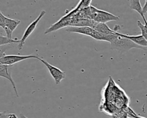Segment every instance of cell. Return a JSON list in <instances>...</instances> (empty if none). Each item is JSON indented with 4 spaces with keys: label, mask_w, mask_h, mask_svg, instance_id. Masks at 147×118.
<instances>
[{
    "label": "cell",
    "mask_w": 147,
    "mask_h": 118,
    "mask_svg": "<svg viewBox=\"0 0 147 118\" xmlns=\"http://www.w3.org/2000/svg\"><path fill=\"white\" fill-rule=\"evenodd\" d=\"M18 39H9L6 36H4L2 35H0V46L4 45H7V44H11L12 43H19Z\"/></svg>",
    "instance_id": "8fae6325"
},
{
    "label": "cell",
    "mask_w": 147,
    "mask_h": 118,
    "mask_svg": "<svg viewBox=\"0 0 147 118\" xmlns=\"http://www.w3.org/2000/svg\"><path fill=\"white\" fill-rule=\"evenodd\" d=\"M145 3L144 5L143 6V7H142V13L143 14L145 15L146 12H147V1H145Z\"/></svg>",
    "instance_id": "9a60e30c"
},
{
    "label": "cell",
    "mask_w": 147,
    "mask_h": 118,
    "mask_svg": "<svg viewBox=\"0 0 147 118\" xmlns=\"http://www.w3.org/2000/svg\"><path fill=\"white\" fill-rule=\"evenodd\" d=\"M130 8L133 10L136 11L138 12L140 15L142 17V18L144 20V21L145 22V25H147L146 20L145 17V15L142 13V6L140 3V0H130Z\"/></svg>",
    "instance_id": "30bf717a"
},
{
    "label": "cell",
    "mask_w": 147,
    "mask_h": 118,
    "mask_svg": "<svg viewBox=\"0 0 147 118\" xmlns=\"http://www.w3.org/2000/svg\"><path fill=\"white\" fill-rule=\"evenodd\" d=\"M119 35L126 38L131 41H133L134 44H137V45H139L141 47L146 48L147 47V41L145 38H144L141 35H137V36H130L128 35H125V34H122L119 33Z\"/></svg>",
    "instance_id": "ba28073f"
},
{
    "label": "cell",
    "mask_w": 147,
    "mask_h": 118,
    "mask_svg": "<svg viewBox=\"0 0 147 118\" xmlns=\"http://www.w3.org/2000/svg\"><path fill=\"white\" fill-rule=\"evenodd\" d=\"M38 55H5L3 58L0 59V64H5L7 66H12L14 64L19 62L30 59L36 58L37 59Z\"/></svg>",
    "instance_id": "5b68a950"
},
{
    "label": "cell",
    "mask_w": 147,
    "mask_h": 118,
    "mask_svg": "<svg viewBox=\"0 0 147 118\" xmlns=\"http://www.w3.org/2000/svg\"><path fill=\"white\" fill-rule=\"evenodd\" d=\"M21 21L17 19H11L6 17L5 19V25L3 28L6 32V37L9 39H12V33L20 24Z\"/></svg>",
    "instance_id": "8992f818"
},
{
    "label": "cell",
    "mask_w": 147,
    "mask_h": 118,
    "mask_svg": "<svg viewBox=\"0 0 147 118\" xmlns=\"http://www.w3.org/2000/svg\"><path fill=\"white\" fill-rule=\"evenodd\" d=\"M37 59L40 60L48 68L51 75L53 78L56 84H59L63 79L65 78V73L60 68L51 64L47 60L40 58H37Z\"/></svg>",
    "instance_id": "277c9868"
},
{
    "label": "cell",
    "mask_w": 147,
    "mask_h": 118,
    "mask_svg": "<svg viewBox=\"0 0 147 118\" xmlns=\"http://www.w3.org/2000/svg\"><path fill=\"white\" fill-rule=\"evenodd\" d=\"M11 44H7V45H4L0 46V59L3 58L6 55L5 54V51L10 48Z\"/></svg>",
    "instance_id": "4fadbf2b"
},
{
    "label": "cell",
    "mask_w": 147,
    "mask_h": 118,
    "mask_svg": "<svg viewBox=\"0 0 147 118\" xmlns=\"http://www.w3.org/2000/svg\"><path fill=\"white\" fill-rule=\"evenodd\" d=\"M137 25L140 28V30H141V35L146 39V37H147V26L146 25H144L143 24H142V22L138 20L137 21Z\"/></svg>",
    "instance_id": "7c38bea8"
},
{
    "label": "cell",
    "mask_w": 147,
    "mask_h": 118,
    "mask_svg": "<svg viewBox=\"0 0 147 118\" xmlns=\"http://www.w3.org/2000/svg\"><path fill=\"white\" fill-rule=\"evenodd\" d=\"M108 42L110 43L111 48L112 49L116 50L122 53L127 52L133 48L146 50V48L134 44L131 40L119 36L118 32L117 35H109Z\"/></svg>",
    "instance_id": "6da1fadb"
},
{
    "label": "cell",
    "mask_w": 147,
    "mask_h": 118,
    "mask_svg": "<svg viewBox=\"0 0 147 118\" xmlns=\"http://www.w3.org/2000/svg\"><path fill=\"white\" fill-rule=\"evenodd\" d=\"M111 118H119V117L118 116L114 115V116H111Z\"/></svg>",
    "instance_id": "d6986e66"
},
{
    "label": "cell",
    "mask_w": 147,
    "mask_h": 118,
    "mask_svg": "<svg viewBox=\"0 0 147 118\" xmlns=\"http://www.w3.org/2000/svg\"><path fill=\"white\" fill-rule=\"evenodd\" d=\"M46 12L44 10H41V12H40V13L39 14L38 16L26 28V29H25L21 39L19 40V43L18 44V49L19 50H22L25 42L26 41V40L29 37V36L33 32V31L35 30L37 24H38L39 21L41 20V18H42V17L45 14Z\"/></svg>",
    "instance_id": "3957f363"
},
{
    "label": "cell",
    "mask_w": 147,
    "mask_h": 118,
    "mask_svg": "<svg viewBox=\"0 0 147 118\" xmlns=\"http://www.w3.org/2000/svg\"><path fill=\"white\" fill-rule=\"evenodd\" d=\"M93 29H94L97 32L105 35H114L118 33L117 31L110 29L106 23L96 22Z\"/></svg>",
    "instance_id": "9c48e42d"
},
{
    "label": "cell",
    "mask_w": 147,
    "mask_h": 118,
    "mask_svg": "<svg viewBox=\"0 0 147 118\" xmlns=\"http://www.w3.org/2000/svg\"><path fill=\"white\" fill-rule=\"evenodd\" d=\"M0 118H7V114L5 112H0Z\"/></svg>",
    "instance_id": "2e32d148"
},
{
    "label": "cell",
    "mask_w": 147,
    "mask_h": 118,
    "mask_svg": "<svg viewBox=\"0 0 147 118\" xmlns=\"http://www.w3.org/2000/svg\"><path fill=\"white\" fill-rule=\"evenodd\" d=\"M11 67L12 66H7L5 64H0V77L6 78L10 81V82L12 85L16 96L18 97L16 84L11 77Z\"/></svg>",
    "instance_id": "52a82bcc"
},
{
    "label": "cell",
    "mask_w": 147,
    "mask_h": 118,
    "mask_svg": "<svg viewBox=\"0 0 147 118\" xmlns=\"http://www.w3.org/2000/svg\"><path fill=\"white\" fill-rule=\"evenodd\" d=\"M20 117H21V118H28L27 117H26V116H25L24 115H23L22 113H21V114H20Z\"/></svg>",
    "instance_id": "ac0fdd59"
},
{
    "label": "cell",
    "mask_w": 147,
    "mask_h": 118,
    "mask_svg": "<svg viewBox=\"0 0 147 118\" xmlns=\"http://www.w3.org/2000/svg\"><path fill=\"white\" fill-rule=\"evenodd\" d=\"M5 17L6 16H5L0 10V26H1L2 28H4Z\"/></svg>",
    "instance_id": "5bb4252c"
},
{
    "label": "cell",
    "mask_w": 147,
    "mask_h": 118,
    "mask_svg": "<svg viewBox=\"0 0 147 118\" xmlns=\"http://www.w3.org/2000/svg\"><path fill=\"white\" fill-rule=\"evenodd\" d=\"M66 31L69 32L77 33L86 36H88L91 37H92L97 40H102L108 41L109 36L102 34L94 29L89 27V26H68L66 29Z\"/></svg>",
    "instance_id": "7a4b0ae2"
},
{
    "label": "cell",
    "mask_w": 147,
    "mask_h": 118,
    "mask_svg": "<svg viewBox=\"0 0 147 118\" xmlns=\"http://www.w3.org/2000/svg\"><path fill=\"white\" fill-rule=\"evenodd\" d=\"M7 118H18V117L16 114L11 113L7 114Z\"/></svg>",
    "instance_id": "e0dca14e"
},
{
    "label": "cell",
    "mask_w": 147,
    "mask_h": 118,
    "mask_svg": "<svg viewBox=\"0 0 147 118\" xmlns=\"http://www.w3.org/2000/svg\"><path fill=\"white\" fill-rule=\"evenodd\" d=\"M136 118H146L145 117H143V116H137V117Z\"/></svg>",
    "instance_id": "ffe728a7"
}]
</instances>
